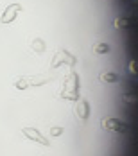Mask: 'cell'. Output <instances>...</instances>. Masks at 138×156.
I'll return each mask as SVG.
<instances>
[{"label": "cell", "instance_id": "obj_1", "mask_svg": "<svg viewBox=\"0 0 138 156\" xmlns=\"http://www.w3.org/2000/svg\"><path fill=\"white\" fill-rule=\"evenodd\" d=\"M77 88H79V77L76 72H70L68 77L65 81V88L61 92V99H68V101H76L77 99Z\"/></svg>", "mask_w": 138, "mask_h": 156}, {"label": "cell", "instance_id": "obj_2", "mask_svg": "<svg viewBox=\"0 0 138 156\" xmlns=\"http://www.w3.org/2000/svg\"><path fill=\"white\" fill-rule=\"evenodd\" d=\"M63 63L74 66V65H76V58H74L70 52H66V50H58V52L54 54V59H52V63H50V66H52V68H58V66L63 65Z\"/></svg>", "mask_w": 138, "mask_h": 156}, {"label": "cell", "instance_id": "obj_3", "mask_svg": "<svg viewBox=\"0 0 138 156\" xmlns=\"http://www.w3.org/2000/svg\"><path fill=\"white\" fill-rule=\"evenodd\" d=\"M102 127L106 129V131H115V133H127V126L120 122V120H117V119H113V117H108L102 120Z\"/></svg>", "mask_w": 138, "mask_h": 156}, {"label": "cell", "instance_id": "obj_4", "mask_svg": "<svg viewBox=\"0 0 138 156\" xmlns=\"http://www.w3.org/2000/svg\"><path fill=\"white\" fill-rule=\"evenodd\" d=\"M20 11H22V5H20V4H11V5L4 11L2 18H0V25H2V23H9V22H13Z\"/></svg>", "mask_w": 138, "mask_h": 156}, {"label": "cell", "instance_id": "obj_5", "mask_svg": "<svg viewBox=\"0 0 138 156\" xmlns=\"http://www.w3.org/2000/svg\"><path fill=\"white\" fill-rule=\"evenodd\" d=\"M22 131H23V135H25L27 138L38 142V144H41V145H50L45 136H43V135H40V131H38V129H34V127H23Z\"/></svg>", "mask_w": 138, "mask_h": 156}, {"label": "cell", "instance_id": "obj_6", "mask_svg": "<svg viewBox=\"0 0 138 156\" xmlns=\"http://www.w3.org/2000/svg\"><path fill=\"white\" fill-rule=\"evenodd\" d=\"M77 115H79V119L81 120H86L88 117H90V104L86 102V101H83V99H79L77 101Z\"/></svg>", "mask_w": 138, "mask_h": 156}, {"label": "cell", "instance_id": "obj_7", "mask_svg": "<svg viewBox=\"0 0 138 156\" xmlns=\"http://www.w3.org/2000/svg\"><path fill=\"white\" fill-rule=\"evenodd\" d=\"M31 48L34 50V52H38V54H43V52L47 50V45H45V41H43V40L36 38V40H32Z\"/></svg>", "mask_w": 138, "mask_h": 156}, {"label": "cell", "instance_id": "obj_8", "mask_svg": "<svg viewBox=\"0 0 138 156\" xmlns=\"http://www.w3.org/2000/svg\"><path fill=\"white\" fill-rule=\"evenodd\" d=\"M113 25H115V29H127V27L131 25V22H129V18H126V16H117L115 22H113Z\"/></svg>", "mask_w": 138, "mask_h": 156}, {"label": "cell", "instance_id": "obj_9", "mask_svg": "<svg viewBox=\"0 0 138 156\" xmlns=\"http://www.w3.org/2000/svg\"><path fill=\"white\" fill-rule=\"evenodd\" d=\"M99 79H101L102 83H117V81H119V76H117L115 72H102V74L99 76Z\"/></svg>", "mask_w": 138, "mask_h": 156}, {"label": "cell", "instance_id": "obj_10", "mask_svg": "<svg viewBox=\"0 0 138 156\" xmlns=\"http://www.w3.org/2000/svg\"><path fill=\"white\" fill-rule=\"evenodd\" d=\"M95 52L97 54H106V52H109V45L108 43H97L95 45Z\"/></svg>", "mask_w": 138, "mask_h": 156}, {"label": "cell", "instance_id": "obj_11", "mask_svg": "<svg viewBox=\"0 0 138 156\" xmlns=\"http://www.w3.org/2000/svg\"><path fill=\"white\" fill-rule=\"evenodd\" d=\"M127 68H129V72L135 76L136 74V70H138V61L136 59H133V61H129V65H127Z\"/></svg>", "mask_w": 138, "mask_h": 156}, {"label": "cell", "instance_id": "obj_12", "mask_svg": "<svg viewBox=\"0 0 138 156\" xmlns=\"http://www.w3.org/2000/svg\"><path fill=\"white\" fill-rule=\"evenodd\" d=\"M124 101L129 102V104H131V102L135 104V102H136V94H126L124 95Z\"/></svg>", "mask_w": 138, "mask_h": 156}, {"label": "cell", "instance_id": "obj_13", "mask_svg": "<svg viewBox=\"0 0 138 156\" xmlns=\"http://www.w3.org/2000/svg\"><path fill=\"white\" fill-rule=\"evenodd\" d=\"M61 133H63V127H52V129H50V135H52V136H59Z\"/></svg>", "mask_w": 138, "mask_h": 156}]
</instances>
